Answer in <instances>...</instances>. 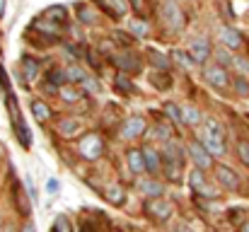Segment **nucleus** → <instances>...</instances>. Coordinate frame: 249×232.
<instances>
[{
  "label": "nucleus",
  "instance_id": "31",
  "mask_svg": "<svg viewBox=\"0 0 249 232\" xmlns=\"http://www.w3.org/2000/svg\"><path fill=\"white\" fill-rule=\"evenodd\" d=\"M49 80H51V85H53L56 89H58L61 85L71 82V80H68V73H66V71H51V77H49Z\"/></svg>",
  "mask_w": 249,
  "mask_h": 232
},
{
  "label": "nucleus",
  "instance_id": "15",
  "mask_svg": "<svg viewBox=\"0 0 249 232\" xmlns=\"http://www.w3.org/2000/svg\"><path fill=\"white\" fill-rule=\"evenodd\" d=\"M143 155H145L148 174H160V172H162V153L155 150L153 145H145V148H143Z\"/></svg>",
  "mask_w": 249,
  "mask_h": 232
},
{
  "label": "nucleus",
  "instance_id": "38",
  "mask_svg": "<svg viewBox=\"0 0 249 232\" xmlns=\"http://www.w3.org/2000/svg\"><path fill=\"white\" fill-rule=\"evenodd\" d=\"M128 2H131V7L136 10V15L145 17V0H128Z\"/></svg>",
  "mask_w": 249,
  "mask_h": 232
},
{
  "label": "nucleus",
  "instance_id": "21",
  "mask_svg": "<svg viewBox=\"0 0 249 232\" xmlns=\"http://www.w3.org/2000/svg\"><path fill=\"white\" fill-rule=\"evenodd\" d=\"M162 172H165V177L169 181H179L181 179V162H177V160H167L162 157Z\"/></svg>",
  "mask_w": 249,
  "mask_h": 232
},
{
  "label": "nucleus",
  "instance_id": "5",
  "mask_svg": "<svg viewBox=\"0 0 249 232\" xmlns=\"http://www.w3.org/2000/svg\"><path fill=\"white\" fill-rule=\"evenodd\" d=\"M189 184H191L194 194H198V196H206V198H215V196H218V191H215L213 186H208L203 169L196 167V164H194V169H191V174H189Z\"/></svg>",
  "mask_w": 249,
  "mask_h": 232
},
{
  "label": "nucleus",
  "instance_id": "44",
  "mask_svg": "<svg viewBox=\"0 0 249 232\" xmlns=\"http://www.w3.org/2000/svg\"><path fill=\"white\" fill-rule=\"evenodd\" d=\"M242 232H249V223H245V225H242Z\"/></svg>",
  "mask_w": 249,
  "mask_h": 232
},
{
  "label": "nucleus",
  "instance_id": "36",
  "mask_svg": "<svg viewBox=\"0 0 249 232\" xmlns=\"http://www.w3.org/2000/svg\"><path fill=\"white\" fill-rule=\"evenodd\" d=\"M107 2L111 5V12L114 15H126V10H128L126 0H107Z\"/></svg>",
  "mask_w": 249,
  "mask_h": 232
},
{
  "label": "nucleus",
  "instance_id": "12",
  "mask_svg": "<svg viewBox=\"0 0 249 232\" xmlns=\"http://www.w3.org/2000/svg\"><path fill=\"white\" fill-rule=\"evenodd\" d=\"M201 143L206 145V150L211 155H215V157H223L225 155V138H218V136H213V133H208L206 128H203V133H201Z\"/></svg>",
  "mask_w": 249,
  "mask_h": 232
},
{
  "label": "nucleus",
  "instance_id": "16",
  "mask_svg": "<svg viewBox=\"0 0 249 232\" xmlns=\"http://www.w3.org/2000/svg\"><path fill=\"white\" fill-rule=\"evenodd\" d=\"M138 189L148 196V198H158L165 194V184L158 179H138Z\"/></svg>",
  "mask_w": 249,
  "mask_h": 232
},
{
  "label": "nucleus",
  "instance_id": "35",
  "mask_svg": "<svg viewBox=\"0 0 249 232\" xmlns=\"http://www.w3.org/2000/svg\"><path fill=\"white\" fill-rule=\"evenodd\" d=\"M237 155H240L242 164L249 167V141H240V143H237Z\"/></svg>",
  "mask_w": 249,
  "mask_h": 232
},
{
  "label": "nucleus",
  "instance_id": "6",
  "mask_svg": "<svg viewBox=\"0 0 249 232\" xmlns=\"http://www.w3.org/2000/svg\"><path fill=\"white\" fill-rule=\"evenodd\" d=\"M186 153L194 160L196 167H201V169H211V167H213V155L206 150V145H203L201 141H191V143L186 145Z\"/></svg>",
  "mask_w": 249,
  "mask_h": 232
},
{
  "label": "nucleus",
  "instance_id": "11",
  "mask_svg": "<svg viewBox=\"0 0 249 232\" xmlns=\"http://www.w3.org/2000/svg\"><path fill=\"white\" fill-rule=\"evenodd\" d=\"M215 179H218L225 189H230V191L240 189V177H237L230 167H225V164H215Z\"/></svg>",
  "mask_w": 249,
  "mask_h": 232
},
{
  "label": "nucleus",
  "instance_id": "24",
  "mask_svg": "<svg viewBox=\"0 0 249 232\" xmlns=\"http://www.w3.org/2000/svg\"><path fill=\"white\" fill-rule=\"evenodd\" d=\"M41 17H46V19H51V22H56V24H63V22H66V7H61V5H51V7L44 10Z\"/></svg>",
  "mask_w": 249,
  "mask_h": 232
},
{
  "label": "nucleus",
  "instance_id": "30",
  "mask_svg": "<svg viewBox=\"0 0 249 232\" xmlns=\"http://www.w3.org/2000/svg\"><path fill=\"white\" fill-rule=\"evenodd\" d=\"M66 73H68V80H71V82H78V85H83L85 77H87V73H85L80 66H71V68H66Z\"/></svg>",
  "mask_w": 249,
  "mask_h": 232
},
{
  "label": "nucleus",
  "instance_id": "8",
  "mask_svg": "<svg viewBox=\"0 0 249 232\" xmlns=\"http://www.w3.org/2000/svg\"><path fill=\"white\" fill-rule=\"evenodd\" d=\"M203 77L208 80V85H213V87H228L230 85V73H228V68L225 66H220V63H215V66H208L206 71H203Z\"/></svg>",
  "mask_w": 249,
  "mask_h": 232
},
{
  "label": "nucleus",
  "instance_id": "34",
  "mask_svg": "<svg viewBox=\"0 0 249 232\" xmlns=\"http://www.w3.org/2000/svg\"><path fill=\"white\" fill-rule=\"evenodd\" d=\"M53 230H56V232H73L68 215H58V218H56V225H53Z\"/></svg>",
  "mask_w": 249,
  "mask_h": 232
},
{
  "label": "nucleus",
  "instance_id": "41",
  "mask_svg": "<svg viewBox=\"0 0 249 232\" xmlns=\"http://www.w3.org/2000/svg\"><path fill=\"white\" fill-rule=\"evenodd\" d=\"M237 89H240L242 94H247V92H249V85L245 82V80H237Z\"/></svg>",
  "mask_w": 249,
  "mask_h": 232
},
{
  "label": "nucleus",
  "instance_id": "9",
  "mask_svg": "<svg viewBox=\"0 0 249 232\" xmlns=\"http://www.w3.org/2000/svg\"><path fill=\"white\" fill-rule=\"evenodd\" d=\"M126 162H128V169H131L136 177H141V174H145V172H148L143 148H131V150L126 153Z\"/></svg>",
  "mask_w": 249,
  "mask_h": 232
},
{
  "label": "nucleus",
  "instance_id": "33",
  "mask_svg": "<svg viewBox=\"0 0 249 232\" xmlns=\"http://www.w3.org/2000/svg\"><path fill=\"white\" fill-rule=\"evenodd\" d=\"M206 131H208V133H213V136H218V138H225L223 126H220L218 121H213V119H206Z\"/></svg>",
  "mask_w": 249,
  "mask_h": 232
},
{
  "label": "nucleus",
  "instance_id": "37",
  "mask_svg": "<svg viewBox=\"0 0 249 232\" xmlns=\"http://www.w3.org/2000/svg\"><path fill=\"white\" fill-rule=\"evenodd\" d=\"M85 89H89V92H99V89H102V85H99V82H97V80H94V77H85Z\"/></svg>",
  "mask_w": 249,
  "mask_h": 232
},
{
  "label": "nucleus",
  "instance_id": "10",
  "mask_svg": "<svg viewBox=\"0 0 249 232\" xmlns=\"http://www.w3.org/2000/svg\"><path fill=\"white\" fill-rule=\"evenodd\" d=\"M189 54H191V58L196 61V66L206 63V61L211 58V44H208V39H194V41L189 44Z\"/></svg>",
  "mask_w": 249,
  "mask_h": 232
},
{
  "label": "nucleus",
  "instance_id": "28",
  "mask_svg": "<svg viewBox=\"0 0 249 232\" xmlns=\"http://www.w3.org/2000/svg\"><path fill=\"white\" fill-rule=\"evenodd\" d=\"M148 56H150L153 68H158V71H167V68H169V61H167L160 51H148Z\"/></svg>",
  "mask_w": 249,
  "mask_h": 232
},
{
  "label": "nucleus",
  "instance_id": "32",
  "mask_svg": "<svg viewBox=\"0 0 249 232\" xmlns=\"http://www.w3.org/2000/svg\"><path fill=\"white\" fill-rule=\"evenodd\" d=\"M145 32H148V24H145V19H138V22H131V34H133V36H138V39H143V36H145Z\"/></svg>",
  "mask_w": 249,
  "mask_h": 232
},
{
  "label": "nucleus",
  "instance_id": "1",
  "mask_svg": "<svg viewBox=\"0 0 249 232\" xmlns=\"http://www.w3.org/2000/svg\"><path fill=\"white\" fill-rule=\"evenodd\" d=\"M160 17L172 32H181L186 27V17H184V10L179 7L177 0H162L160 5Z\"/></svg>",
  "mask_w": 249,
  "mask_h": 232
},
{
  "label": "nucleus",
  "instance_id": "25",
  "mask_svg": "<svg viewBox=\"0 0 249 232\" xmlns=\"http://www.w3.org/2000/svg\"><path fill=\"white\" fill-rule=\"evenodd\" d=\"M172 58H174L181 68H186V71L196 66V61L191 58V54H189V51H177V49H174V51H172Z\"/></svg>",
  "mask_w": 249,
  "mask_h": 232
},
{
  "label": "nucleus",
  "instance_id": "22",
  "mask_svg": "<svg viewBox=\"0 0 249 232\" xmlns=\"http://www.w3.org/2000/svg\"><path fill=\"white\" fill-rule=\"evenodd\" d=\"M181 121L186 124V126H198L201 124V111L194 107V104H186V107H181Z\"/></svg>",
  "mask_w": 249,
  "mask_h": 232
},
{
  "label": "nucleus",
  "instance_id": "29",
  "mask_svg": "<svg viewBox=\"0 0 249 232\" xmlns=\"http://www.w3.org/2000/svg\"><path fill=\"white\" fill-rule=\"evenodd\" d=\"M150 82H153L155 87H160V89H167V87L172 85V80L167 77V71H160V73L155 71V73L150 75Z\"/></svg>",
  "mask_w": 249,
  "mask_h": 232
},
{
  "label": "nucleus",
  "instance_id": "7",
  "mask_svg": "<svg viewBox=\"0 0 249 232\" xmlns=\"http://www.w3.org/2000/svg\"><path fill=\"white\" fill-rule=\"evenodd\" d=\"M114 66H116L121 73H138V71L143 68L141 58H138L136 54H131V51H119V54L114 56Z\"/></svg>",
  "mask_w": 249,
  "mask_h": 232
},
{
  "label": "nucleus",
  "instance_id": "43",
  "mask_svg": "<svg viewBox=\"0 0 249 232\" xmlns=\"http://www.w3.org/2000/svg\"><path fill=\"white\" fill-rule=\"evenodd\" d=\"M2 12H5V0H0V17H2Z\"/></svg>",
  "mask_w": 249,
  "mask_h": 232
},
{
  "label": "nucleus",
  "instance_id": "19",
  "mask_svg": "<svg viewBox=\"0 0 249 232\" xmlns=\"http://www.w3.org/2000/svg\"><path fill=\"white\" fill-rule=\"evenodd\" d=\"M80 128H83V124H80L78 119H63V121L58 124V133H61L63 138H73V136H78Z\"/></svg>",
  "mask_w": 249,
  "mask_h": 232
},
{
  "label": "nucleus",
  "instance_id": "39",
  "mask_svg": "<svg viewBox=\"0 0 249 232\" xmlns=\"http://www.w3.org/2000/svg\"><path fill=\"white\" fill-rule=\"evenodd\" d=\"M116 87H121L124 92H131V82H128L124 75H116Z\"/></svg>",
  "mask_w": 249,
  "mask_h": 232
},
{
  "label": "nucleus",
  "instance_id": "13",
  "mask_svg": "<svg viewBox=\"0 0 249 232\" xmlns=\"http://www.w3.org/2000/svg\"><path fill=\"white\" fill-rule=\"evenodd\" d=\"M218 39H220V44H223L225 49H232V51L242 46V34H240V32H235L232 27H220Z\"/></svg>",
  "mask_w": 249,
  "mask_h": 232
},
{
  "label": "nucleus",
  "instance_id": "23",
  "mask_svg": "<svg viewBox=\"0 0 249 232\" xmlns=\"http://www.w3.org/2000/svg\"><path fill=\"white\" fill-rule=\"evenodd\" d=\"M75 10H78V19H80L83 24H94V22H97V17H99V15H97V10H94V7H89L87 2H78V7H75Z\"/></svg>",
  "mask_w": 249,
  "mask_h": 232
},
{
  "label": "nucleus",
  "instance_id": "4",
  "mask_svg": "<svg viewBox=\"0 0 249 232\" xmlns=\"http://www.w3.org/2000/svg\"><path fill=\"white\" fill-rule=\"evenodd\" d=\"M145 131H148V124L143 116H128V119H124V124L119 128L121 138H126V141L141 138V136H145Z\"/></svg>",
  "mask_w": 249,
  "mask_h": 232
},
{
  "label": "nucleus",
  "instance_id": "3",
  "mask_svg": "<svg viewBox=\"0 0 249 232\" xmlns=\"http://www.w3.org/2000/svg\"><path fill=\"white\" fill-rule=\"evenodd\" d=\"M78 150L83 155L85 160H99L102 153H104V141H102V136L99 133H87L83 141H80V145H78Z\"/></svg>",
  "mask_w": 249,
  "mask_h": 232
},
{
  "label": "nucleus",
  "instance_id": "2",
  "mask_svg": "<svg viewBox=\"0 0 249 232\" xmlns=\"http://www.w3.org/2000/svg\"><path fill=\"white\" fill-rule=\"evenodd\" d=\"M143 211L148 213V218L150 220H155V223H165L172 218V213H174V206L162 198V196H158V198H150V201H145V206H143Z\"/></svg>",
  "mask_w": 249,
  "mask_h": 232
},
{
  "label": "nucleus",
  "instance_id": "40",
  "mask_svg": "<svg viewBox=\"0 0 249 232\" xmlns=\"http://www.w3.org/2000/svg\"><path fill=\"white\" fill-rule=\"evenodd\" d=\"M19 232H36V228H34V223H29V220H27V223L19 228Z\"/></svg>",
  "mask_w": 249,
  "mask_h": 232
},
{
  "label": "nucleus",
  "instance_id": "18",
  "mask_svg": "<svg viewBox=\"0 0 249 232\" xmlns=\"http://www.w3.org/2000/svg\"><path fill=\"white\" fill-rule=\"evenodd\" d=\"M104 198H107L111 206H124V203H126V191H124L121 186L111 184V186H104Z\"/></svg>",
  "mask_w": 249,
  "mask_h": 232
},
{
  "label": "nucleus",
  "instance_id": "27",
  "mask_svg": "<svg viewBox=\"0 0 249 232\" xmlns=\"http://www.w3.org/2000/svg\"><path fill=\"white\" fill-rule=\"evenodd\" d=\"M165 114H167V119H169L172 124H184V121H181V107H177V104L167 102L165 104Z\"/></svg>",
  "mask_w": 249,
  "mask_h": 232
},
{
  "label": "nucleus",
  "instance_id": "42",
  "mask_svg": "<svg viewBox=\"0 0 249 232\" xmlns=\"http://www.w3.org/2000/svg\"><path fill=\"white\" fill-rule=\"evenodd\" d=\"M0 87H5V89H7V77H5V71L0 73Z\"/></svg>",
  "mask_w": 249,
  "mask_h": 232
},
{
  "label": "nucleus",
  "instance_id": "20",
  "mask_svg": "<svg viewBox=\"0 0 249 232\" xmlns=\"http://www.w3.org/2000/svg\"><path fill=\"white\" fill-rule=\"evenodd\" d=\"M39 71H41V66H39L32 56H22V73H24V77H27L29 82H34V80L39 77Z\"/></svg>",
  "mask_w": 249,
  "mask_h": 232
},
{
  "label": "nucleus",
  "instance_id": "14",
  "mask_svg": "<svg viewBox=\"0 0 249 232\" xmlns=\"http://www.w3.org/2000/svg\"><path fill=\"white\" fill-rule=\"evenodd\" d=\"M58 97H61L63 102L73 104V102L83 99V97H85V89L80 87V85H78V82H66V85H61V87H58Z\"/></svg>",
  "mask_w": 249,
  "mask_h": 232
},
{
  "label": "nucleus",
  "instance_id": "17",
  "mask_svg": "<svg viewBox=\"0 0 249 232\" xmlns=\"http://www.w3.org/2000/svg\"><path fill=\"white\" fill-rule=\"evenodd\" d=\"M29 109H32V116H34L39 124H44V121L51 119V107H49L44 99H34V102L29 104Z\"/></svg>",
  "mask_w": 249,
  "mask_h": 232
},
{
  "label": "nucleus",
  "instance_id": "26",
  "mask_svg": "<svg viewBox=\"0 0 249 232\" xmlns=\"http://www.w3.org/2000/svg\"><path fill=\"white\" fill-rule=\"evenodd\" d=\"M155 138H160L162 143H167V141H172V136H174V131H172V126L169 124H165V121H160V124H155Z\"/></svg>",
  "mask_w": 249,
  "mask_h": 232
}]
</instances>
